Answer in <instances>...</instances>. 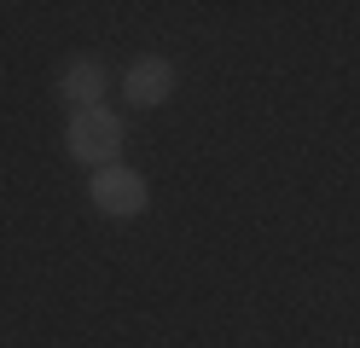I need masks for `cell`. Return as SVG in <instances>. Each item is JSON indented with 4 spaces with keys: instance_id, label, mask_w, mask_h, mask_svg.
Masks as SVG:
<instances>
[{
    "instance_id": "1",
    "label": "cell",
    "mask_w": 360,
    "mask_h": 348,
    "mask_svg": "<svg viewBox=\"0 0 360 348\" xmlns=\"http://www.w3.org/2000/svg\"><path fill=\"white\" fill-rule=\"evenodd\" d=\"M64 146H70L76 162H87V169H110L122 151V116H110L105 105L94 110H76L70 116V134H64Z\"/></svg>"
},
{
    "instance_id": "2",
    "label": "cell",
    "mask_w": 360,
    "mask_h": 348,
    "mask_svg": "<svg viewBox=\"0 0 360 348\" xmlns=\"http://www.w3.org/2000/svg\"><path fill=\"white\" fill-rule=\"evenodd\" d=\"M87 198H94L99 215H117V221L140 215V209L151 203V198H146V180L134 174V169H122V162H110V169H94V186H87Z\"/></svg>"
},
{
    "instance_id": "3",
    "label": "cell",
    "mask_w": 360,
    "mask_h": 348,
    "mask_svg": "<svg viewBox=\"0 0 360 348\" xmlns=\"http://www.w3.org/2000/svg\"><path fill=\"white\" fill-rule=\"evenodd\" d=\"M169 93H174V64H169V58L146 53V58H134V64H128V105L151 110V105H163Z\"/></svg>"
},
{
    "instance_id": "4",
    "label": "cell",
    "mask_w": 360,
    "mask_h": 348,
    "mask_svg": "<svg viewBox=\"0 0 360 348\" xmlns=\"http://www.w3.org/2000/svg\"><path fill=\"white\" fill-rule=\"evenodd\" d=\"M58 93H64V105L94 110L99 93H105V70H99V58H70V70L58 76Z\"/></svg>"
}]
</instances>
